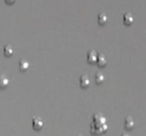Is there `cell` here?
Here are the masks:
<instances>
[{"label": "cell", "mask_w": 146, "mask_h": 136, "mask_svg": "<svg viewBox=\"0 0 146 136\" xmlns=\"http://www.w3.org/2000/svg\"><path fill=\"white\" fill-rule=\"evenodd\" d=\"M80 83L81 85V87L83 88H86L90 85V79L87 76H82L80 78Z\"/></svg>", "instance_id": "obj_5"}, {"label": "cell", "mask_w": 146, "mask_h": 136, "mask_svg": "<svg viewBox=\"0 0 146 136\" xmlns=\"http://www.w3.org/2000/svg\"><path fill=\"white\" fill-rule=\"evenodd\" d=\"M98 23L101 24V25H105L107 23V20H108V18H107V15L104 14V13H101L98 14Z\"/></svg>", "instance_id": "obj_9"}, {"label": "cell", "mask_w": 146, "mask_h": 136, "mask_svg": "<svg viewBox=\"0 0 146 136\" xmlns=\"http://www.w3.org/2000/svg\"><path fill=\"white\" fill-rule=\"evenodd\" d=\"M125 126L127 129H132L134 127V121L132 118H127L125 121Z\"/></svg>", "instance_id": "obj_10"}, {"label": "cell", "mask_w": 146, "mask_h": 136, "mask_svg": "<svg viewBox=\"0 0 146 136\" xmlns=\"http://www.w3.org/2000/svg\"><path fill=\"white\" fill-rule=\"evenodd\" d=\"M123 21L126 25L127 26H130L133 22V16L131 15V14L129 13H127L124 14V17H123Z\"/></svg>", "instance_id": "obj_7"}, {"label": "cell", "mask_w": 146, "mask_h": 136, "mask_svg": "<svg viewBox=\"0 0 146 136\" xmlns=\"http://www.w3.org/2000/svg\"><path fill=\"white\" fill-rule=\"evenodd\" d=\"M32 124H33V129H36V130L41 129L43 128V126H44V122H43V120H42L39 117H35V118H33Z\"/></svg>", "instance_id": "obj_1"}, {"label": "cell", "mask_w": 146, "mask_h": 136, "mask_svg": "<svg viewBox=\"0 0 146 136\" xmlns=\"http://www.w3.org/2000/svg\"><path fill=\"white\" fill-rule=\"evenodd\" d=\"M15 2V0H5V3H7L8 4H12Z\"/></svg>", "instance_id": "obj_12"}, {"label": "cell", "mask_w": 146, "mask_h": 136, "mask_svg": "<svg viewBox=\"0 0 146 136\" xmlns=\"http://www.w3.org/2000/svg\"><path fill=\"white\" fill-rule=\"evenodd\" d=\"M122 136H129L128 135H127V134H124V135H122Z\"/></svg>", "instance_id": "obj_13"}, {"label": "cell", "mask_w": 146, "mask_h": 136, "mask_svg": "<svg viewBox=\"0 0 146 136\" xmlns=\"http://www.w3.org/2000/svg\"><path fill=\"white\" fill-rule=\"evenodd\" d=\"M97 62H98V64L99 66L103 67V66H106V64H107V60H106V58H105V56H104V55H99L98 57Z\"/></svg>", "instance_id": "obj_8"}, {"label": "cell", "mask_w": 146, "mask_h": 136, "mask_svg": "<svg viewBox=\"0 0 146 136\" xmlns=\"http://www.w3.org/2000/svg\"><path fill=\"white\" fill-rule=\"evenodd\" d=\"M29 67V62L26 60H21L20 62H19V68L21 71L22 72H25L28 69Z\"/></svg>", "instance_id": "obj_6"}, {"label": "cell", "mask_w": 146, "mask_h": 136, "mask_svg": "<svg viewBox=\"0 0 146 136\" xmlns=\"http://www.w3.org/2000/svg\"><path fill=\"white\" fill-rule=\"evenodd\" d=\"M98 55L96 51L94 50H91L88 52L87 54V60L90 62V63H95L97 62L98 60Z\"/></svg>", "instance_id": "obj_2"}, {"label": "cell", "mask_w": 146, "mask_h": 136, "mask_svg": "<svg viewBox=\"0 0 146 136\" xmlns=\"http://www.w3.org/2000/svg\"><path fill=\"white\" fill-rule=\"evenodd\" d=\"M9 80L8 77L5 76L4 74H1L0 75V88L4 89L9 85Z\"/></svg>", "instance_id": "obj_3"}, {"label": "cell", "mask_w": 146, "mask_h": 136, "mask_svg": "<svg viewBox=\"0 0 146 136\" xmlns=\"http://www.w3.org/2000/svg\"><path fill=\"white\" fill-rule=\"evenodd\" d=\"M3 54H4V55H6L8 57L11 56L14 54V48L11 45H9V44L4 46V48H3Z\"/></svg>", "instance_id": "obj_4"}, {"label": "cell", "mask_w": 146, "mask_h": 136, "mask_svg": "<svg viewBox=\"0 0 146 136\" xmlns=\"http://www.w3.org/2000/svg\"><path fill=\"white\" fill-rule=\"evenodd\" d=\"M96 82L98 83H104V81L105 80V77H104V75L103 74V73H101V72H98L97 75H96Z\"/></svg>", "instance_id": "obj_11"}]
</instances>
